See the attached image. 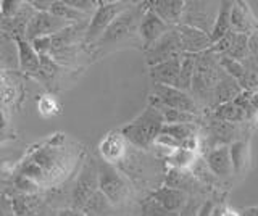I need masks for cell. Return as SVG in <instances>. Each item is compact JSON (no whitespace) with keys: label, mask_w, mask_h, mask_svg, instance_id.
I'll return each mask as SVG.
<instances>
[{"label":"cell","mask_w":258,"mask_h":216,"mask_svg":"<svg viewBox=\"0 0 258 216\" xmlns=\"http://www.w3.org/2000/svg\"><path fill=\"white\" fill-rule=\"evenodd\" d=\"M242 216H258V206H252V208H247L242 213Z\"/></svg>","instance_id":"36"},{"label":"cell","mask_w":258,"mask_h":216,"mask_svg":"<svg viewBox=\"0 0 258 216\" xmlns=\"http://www.w3.org/2000/svg\"><path fill=\"white\" fill-rule=\"evenodd\" d=\"M168 160H169V163L173 165L174 170H185V168H189L190 165H194V160H196V152L177 149L168 157Z\"/></svg>","instance_id":"31"},{"label":"cell","mask_w":258,"mask_h":216,"mask_svg":"<svg viewBox=\"0 0 258 216\" xmlns=\"http://www.w3.org/2000/svg\"><path fill=\"white\" fill-rule=\"evenodd\" d=\"M248 55L250 57H255L258 58V31L255 33L248 34Z\"/></svg>","instance_id":"34"},{"label":"cell","mask_w":258,"mask_h":216,"mask_svg":"<svg viewBox=\"0 0 258 216\" xmlns=\"http://www.w3.org/2000/svg\"><path fill=\"white\" fill-rule=\"evenodd\" d=\"M169 29H171V26H168L165 21H161L155 13L147 9L142 13L137 33H139L144 49L147 50L149 47H152L153 44H155L161 36L166 34Z\"/></svg>","instance_id":"12"},{"label":"cell","mask_w":258,"mask_h":216,"mask_svg":"<svg viewBox=\"0 0 258 216\" xmlns=\"http://www.w3.org/2000/svg\"><path fill=\"white\" fill-rule=\"evenodd\" d=\"M212 118L220 119V121H226V123H232V124H240V126L247 123L244 110H242L234 100L213 108Z\"/></svg>","instance_id":"23"},{"label":"cell","mask_w":258,"mask_h":216,"mask_svg":"<svg viewBox=\"0 0 258 216\" xmlns=\"http://www.w3.org/2000/svg\"><path fill=\"white\" fill-rule=\"evenodd\" d=\"M165 121L160 111L155 107H147L134 121L121 129L124 140H129L133 146L139 149H149L155 143V139L161 132Z\"/></svg>","instance_id":"2"},{"label":"cell","mask_w":258,"mask_h":216,"mask_svg":"<svg viewBox=\"0 0 258 216\" xmlns=\"http://www.w3.org/2000/svg\"><path fill=\"white\" fill-rule=\"evenodd\" d=\"M231 9H232V2H229V0L220 2V10H218L213 29H212V33H210L212 44H215L216 41H220L223 36H226L231 31V21H229Z\"/></svg>","instance_id":"22"},{"label":"cell","mask_w":258,"mask_h":216,"mask_svg":"<svg viewBox=\"0 0 258 216\" xmlns=\"http://www.w3.org/2000/svg\"><path fill=\"white\" fill-rule=\"evenodd\" d=\"M229 21L232 33L248 36L258 31V20L255 18V15L250 10L247 2H232Z\"/></svg>","instance_id":"14"},{"label":"cell","mask_w":258,"mask_h":216,"mask_svg":"<svg viewBox=\"0 0 258 216\" xmlns=\"http://www.w3.org/2000/svg\"><path fill=\"white\" fill-rule=\"evenodd\" d=\"M182 53L184 52L181 47L179 34H177L176 28H171L166 34L161 36L155 44L145 50V57H147V63L150 66H155L158 63L181 57Z\"/></svg>","instance_id":"8"},{"label":"cell","mask_w":258,"mask_h":216,"mask_svg":"<svg viewBox=\"0 0 258 216\" xmlns=\"http://www.w3.org/2000/svg\"><path fill=\"white\" fill-rule=\"evenodd\" d=\"M97 189H99V171H97V165L94 162H89L84 166V170L81 171L75 190H73L75 206L86 208V205L91 202V198L97 194Z\"/></svg>","instance_id":"10"},{"label":"cell","mask_w":258,"mask_h":216,"mask_svg":"<svg viewBox=\"0 0 258 216\" xmlns=\"http://www.w3.org/2000/svg\"><path fill=\"white\" fill-rule=\"evenodd\" d=\"M247 42H248V36L234 33L229 50L226 52L223 57L236 60V61H242L244 58H247L248 57V44Z\"/></svg>","instance_id":"29"},{"label":"cell","mask_w":258,"mask_h":216,"mask_svg":"<svg viewBox=\"0 0 258 216\" xmlns=\"http://www.w3.org/2000/svg\"><path fill=\"white\" fill-rule=\"evenodd\" d=\"M196 63H197V55L192 53L181 55V69H179V84H177V89L189 94L194 71H196Z\"/></svg>","instance_id":"25"},{"label":"cell","mask_w":258,"mask_h":216,"mask_svg":"<svg viewBox=\"0 0 258 216\" xmlns=\"http://www.w3.org/2000/svg\"><path fill=\"white\" fill-rule=\"evenodd\" d=\"M20 49V65L26 73H37L39 65H40V55L36 52V49L32 47L31 42H28L26 39L18 37L16 39Z\"/></svg>","instance_id":"24"},{"label":"cell","mask_w":258,"mask_h":216,"mask_svg":"<svg viewBox=\"0 0 258 216\" xmlns=\"http://www.w3.org/2000/svg\"><path fill=\"white\" fill-rule=\"evenodd\" d=\"M223 73L224 69L221 68L220 55H216L212 49L197 55L196 71H194L189 95L197 103L200 110L202 108L212 110L215 86L220 81Z\"/></svg>","instance_id":"1"},{"label":"cell","mask_w":258,"mask_h":216,"mask_svg":"<svg viewBox=\"0 0 258 216\" xmlns=\"http://www.w3.org/2000/svg\"><path fill=\"white\" fill-rule=\"evenodd\" d=\"M237 105L244 110L245 113V119L247 123L253 121V119L258 116V92H247L242 91L239 97L234 100Z\"/></svg>","instance_id":"28"},{"label":"cell","mask_w":258,"mask_h":216,"mask_svg":"<svg viewBox=\"0 0 258 216\" xmlns=\"http://www.w3.org/2000/svg\"><path fill=\"white\" fill-rule=\"evenodd\" d=\"M223 214H224V208L221 205H216V208H215V211L212 213V216H223Z\"/></svg>","instance_id":"37"},{"label":"cell","mask_w":258,"mask_h":216,"mask_svg":"<svg viewBox=\"0 0 258 216\" xmlns=\"http://www.w3.org/2000/svg\"><path fill=\"white\" fill-rule=\"evenodd\" d=\"M200 132V127L197 123H189V124H163L161 127V134L169 135L173 140L179 143V147H182L184 142H187L190 139H197Z\"/></svg>","instance_id":"21"},{"label":"cell","mask_w":258,"mask_h":216,"mask_svg":"<svg viewBox=\"0 0 258 216\" xmlns=\"http://www.w3.org/2000/svg\"><path fill=\"white\" fill-rule=\"evenodd\" d=\"M218 10H220V2H185L181 25L196 28L202 33L210 34L213 29Z\"/></svg>","instance_id":"5"},{"label":"cell","mask_w":258,"mask_h":216,"mask_svg":"<svg viewBox=\"0 0 258 216\" xmlns=\"http://www.w3.org/2000/svg\"><path fill=\"white\" fill-rule=\"evenodd\" d=\"M29 5L32 7V9H36L39 12H48L52 7V2L48 0V2H45V0H42V2H39V0H32V2H29Z\"/></svg>","instance_id":"35"},{"label":"cell","mask_w":258,"mask_h":216,"mask_svg":"<svg viewBox=\"0 0 258 216\" xmlns=\"http://www.w3.org/2000/svg\"><path fill=\"white\" fill-rule=\"evenodd\" d=\"M67 4L86 15H91L92 12H95L97 5H99V2H92V0H67Z\"/></svg>","instance_id":"32"},{"label":"cell","mask_w":258,"mask_h":216,"mask_svg":"<svg viewBox=\"0 0 258 216\" xmlns=\"http://www.w3.org/2000/svg\"><path fill=\"white\" fill-rule=\"evenodd\" d=\"M216 202H213V200H205V202H202L199 211H197V216H212V213L215 211L216 208Z\"/></svg>","instance_id":"33"},{"label":"cell","mask_w":258,"mask_h":216,"mask_svg":"<svg viewBox=\"0 0 258 216\" xmlns=\"http://www.w3.org/2000/svg\"><path fill=\"white\" fill-rule=\"evenodd\" d=\"M240 124H232V123H226L220 121V119H215L210 116L208 119V126H207V143H208V150H212L215 147H229L231 143L240 140Z\"/></svg>","instance_id":"11"},{"label":"cell","mask_w":258,"mask_h":216,"mask_svg":"<svg viewBox=\"0 0 258 216\" xmlns=\"http://www.w3.org/2000/svg\"><path fill=\"white\" fill-rule=\"evenodd\" d=\"M149 5V10H152L168 26L176 28L181 25L185 5L184 0H155V2H150Z\"/></svg>","instance_id":"17"},{"label":"cell","mask_w":258,"mask_h":216,"mask_svg":"<svg viewBox=\"0 0 258 216\" xmlns=\"http://www.w3.org/2000/svg\"><path fill=\"white\" fill-rule=\"evenodd\" d=\"M240 92H242V89H240V86L237 84L236 79L231 78L229 75L223 73V76L220 78V81H218V84L215 86L212 110L223 105V103L236 100L240 95Z\"/></svg>","instance_id":"19"},{"label":"cell","mask_w":258,"mask_h":216,"mask_svg":"<svg viewBox=\"0 0 258 216\" xmlns=\"http://www.w3.org/2000/svg\"><path fill=\"white\" fill-rule=\"evenodd\" d=\"M97 171H99V189L105 200H108L110 205H121L126 202L129 197V186L121 173L115 170L113 165L105 162L97 165Z\"/></svg>","instance_id":"3"},{"label":"cell","mask_w":258,"mask_h":216,"mask_svg":"<svg viewBox=\"0 0 258 216\" xmlns=\"http://www.w3.org/2000/svg\"><path fill=\"white\" fill-rule=\"evenodd\" d=\"M177 34H179V41H181V47L184 53H192V55H199L202 52H207L212 49V39H210V34L202 33V31L185 26V25H179L176 26Z\"/></svg>","instance_id":"13"},{"label":"cell","mask_w":258,"mask_h":216,"mask_svg":"<svg viewBox=\"0 0 258 216\" xmlns=\"http://www.w3.org/2000/svg\"><path fill=\"white\" fill-rule=\"evenodd\" d=\"M141 18H137L134 10H124L123 13H119L118 17L111 21V25L105 29L102 37L97 41V45L105 47V45H111V44H118L121 41H124V39H127L131 34L137 33Z\"/></svg>","instance_id":"7"},{"label":"cell","mask_w":258,"mask_h":216,"mask_svg":"<svg viewBox=\"0 0 258 216\" xmlns=\"http://www.w3.org/2000/svg\"><path fill=\"white\" fill-rule=\"evenodd\" d=\"M229 155H231V163L234 173H239L244 170L245 166V158H247V146L245 142L237 140L229 146Z\"/></svg>","instance_id":"30"},{"label":"cell","mask_w":258,"mask_h":216,"mask_svg":"<svg viewBox=\"0 0 258 216\" xmlns=\"http://www.w3.org/2000/svg\"><path fill=\"white\" fill-rule=\"evenodd\" d=\"M152 107V105H150ZM161 116H163L165 124H189V123H200V116L199 115H192V113H185V111L179 110H171V108H165V107H155Z\"/></svg>","instance_id":"27"},{"label":"cell","mask_w":258,"mask_h":216,"mask_svg":"<svg viewBox=\"0 0 258 216\" xmlns=\"http://www.w3.org/2000/svg\"><path fill=\"white\" fill-rule=\"evenodd\" d=\"M48 13H52L53 17H56L64 23H68V25L70 23H75V21H84L89 17V15L81 13L76 9H73V7H70L67 2H58V0L52 2V7H50V10H48Z\"/></svg>","instance_id":"26"},{"label":"cell","mask_w":258,"mask_h":216,"mask_svg":"<svg viewBox=\"0 0 258 216\" xmlns=\"http://www.w3.org/2000/svg\"><path fill=\"white\" fill-rule=\"evenodd\" d=\"M150 105L179 110V111H185V113H192L199 116L202 111L187 92L176 89V87H168V86H153V92L150 95Z\"/></svg>","instance_id":"4"},{"label":"cell","mask_w":258,"mask_h":216,"mask_svg":"<svg viewBox=\"0 0 258 216\" xmlns=\"http://www.w3.org/2000/svg\"><path fill=\"white\" fill-rule=\"evenodd\" d=\"M64 28H68V23L58 20L48 12H37L29 18L26 29H24V36H26L28 42H32L37 39L58 34Z\"/></svg>","instance_id":"9"},{"label":"cell","mask_w":258,"mask_h":216,"mask_svg":"<svg viewBox=\"0 0 258 216\" xmlns=\"http://www.w3.org/2000/svg\"><path fill=\"white\" fill-rule=\"evenodd\" d=\"M124 137L121 132H111L100 143V154L105 163H116L124 155Z\"/></svg>","instance_id":"20"},{"label":"cell","mask_w":258,"mask_h":216,"mask_svg":"<svg viewBox=\"0 0 258 216\" xmlns=\"http://www.w3.org/2000/svg\"><path fill=\"white\" fill-rule=\"evenodd\" d=\"M205 165L218 181L229 179L234 170L231 163V155H229V147H215L207 152L205 155Z\"/></svg>","instance_id":"15"},{"label":"cell","mask_w":258,"mask_h":216,"mask_svg":"<svg viewBox=\"0 0 258 216\" xmlns=\"http://www.w3.org/2000/svg\"><path fill=\"white\" fill-rule=\"evenodd\" d=\"M179 69H181V57L158 63L155 66H150V78L153 81V86H168L177 89V84H179Z\"/></svg>","instance_id":"16"},{"label":"cell","mask_w":258,"mask_h":216,"mask_svg":"<svg viewBox=\"0 0 258 216\" xmlns=\"http://www.w3.org/2000/svg\"><path fill=\"white\" fill-rule=\"evenodd\" d=\"M127 10L126 4L123 2H107V4H100V7H97L94 15L89 21V26L86 29V42L87 44H94L102 37L111 21L115 20L119 13H123Z\"/></svg>","instance_id":"6"},{"label":"cell","mask_w":258,"mask_h":216,"mask_svg":"<svg viewBox=\"0 0 258 216\" xmlns=\"http://www.w3.org/2000/svg\"><path fill=\"white\" fill-rule=\"evenodd\" d=\"M187 192L173 189V187H161L153 194V203H157L161 210L169 213H181L185 202H187Z\"/></svg>","instance_id":"18"}]
</instances>
